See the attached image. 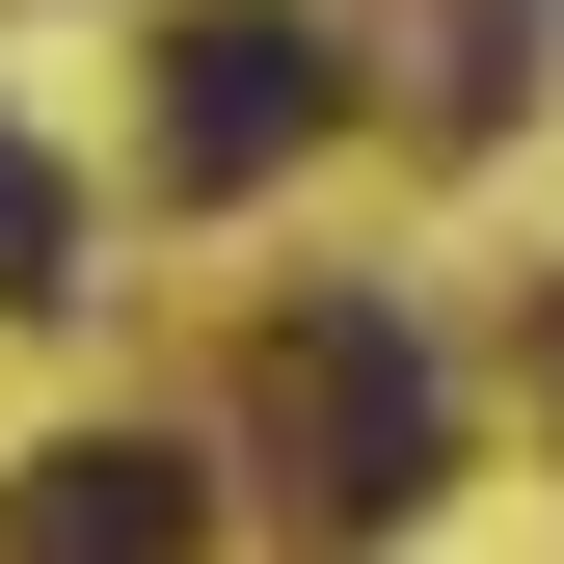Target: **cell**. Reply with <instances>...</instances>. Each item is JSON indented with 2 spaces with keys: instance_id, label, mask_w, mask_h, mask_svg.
Wrapping results in <instances>:
<instances>
[{
  "instance_id": "1",
  "label": "cell",
  "mask_w": 564,
  "mask_h": 564,
  "mask_svg": "<svg viewBox=\"0 0 564 564\" xmlns=\"http://www.w3.org/2000/svg\"><path fill=\"white\" fill-rule=\"evenodd\" d=\"M269 457H296L323 538H403V511H431V349H403V296H296V349H269Z\"/></svg>"
},
{
  "instance_id": "2",
  "label": "cell",
  "mask_w": 564,
  "mask_h": 564,
  "mask_svg": "<svg viewBox=\"0 0 564 564\" xmlns=\"http://www.w3.org/2000/svg\"><path fill=\"white\" fill-rule=\"evenodd\" d=\"M323 108H349V54L296 28V0H188L162 28V188H269Z\"/></svg>"
},
{
  "instance_id": "3",
  "label": "cell",
  "mask_w": 564,
  "mask_h": 564,
  "mask_svg": "<svg viewBox=\"0 0 564 564\" xmlns=\"http://www.w3.org/2000/svg\"><path fill=\"white\" fill-rule=\"evenodd\" d=\"M188 511H216V484H188L162 431H54L28 511H0V564H188Z\"/></svg>"
},
{
  "instance_id": "4",
  "label": "cell",
  "mask_w": 564,
  "mask_h": 564,
  "mask_svg": "<svg viewBox=\"0 0 564 564\" xmlns=\"http://www.w3.org/2000/svg\"><path fill=\"white\" fill-rule=\"evenodd\" d=\"M0 296H82V188H54L28 134H0Z\"/></svg>"
}]
</instances>
